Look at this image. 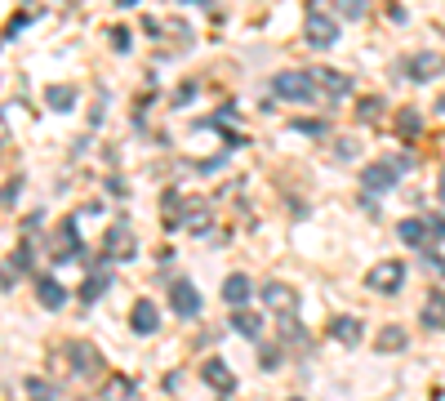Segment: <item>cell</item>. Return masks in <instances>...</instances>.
<instances>
[{
    "label": "cell",
    "instance_id": "6da1fadb",
    "mask_svg": "<svg viewBox=\"0 0 445 401\" xmlns=\"http://www.w3.org/2000/svg\"><path fill=\"white\" fill-rule=\"evenodd\" d=\"M272 94L285 98V103H312V98H317V76L312 72H276Z\"/></svg>",
    "mask_w": 445,
    "mask_h": 401
},
{
    "label": "cell",
    "instance_id": "7a4b0ae2",
    "mask_svg": "<svg viewBox=\"0 0 445 401\" xmlns=\"http://www.w3.org/2000/svg\"><path fill=\"white\" fill-rule=\"evenodd\" d=\"M263 304H268L276 316H294V308H299V290L285 286V281H263Z\"/></svg>",
    "mask_w": 445,
    "mask_h": 401
},
{
    "label": "cell",
    "instance_id": "3957f363",
    "mask_svg": "<svg viewBox=\"0 0 445 401\" xmlns=\"http://www.w3.org/2000/svg\"><path fill=\"white\" fill-rule=\"evenodd\" d=\"M170 308L178 316H196L201 312V290H196L187 277H170Z\"/></svg>",
    "mask_w": 445,
    "mask_h": 401
},
{
    "label": "cell",
    "instance_id": "277c9868",
    "mask_svg": "<svg viewBox=\"0 0 445 401\" xmlns=\"http://www.w3.org/2000/svg\"><path fill=\"white\" fill-rule=\"evenodd\" d=\"M303 41L312 49H329L339 41V23L334 18H325V14H307V23H303Z\"/></svg>",
    "mask_w": 445,
    "mask_h": 401
},
{
    "label": "cell",
    "instance_id": "5b68a950",
    "mask_svg": "<svg viewBox=\"0 0 445 401\" xmlns=\"http://www.w3.org/2000/svg\"><path fill=\"white\" fill-rule=\"evenodd\" d=\"M103 259L107 263H121V259H134V237H129V228L116 223L107 232V241H103Z\"/></svg>",
    "mask_w": 445,
    "mask_h": 401
},
{
    "label": "cell",
    "instance_id": "8992f818",
    "mask_svg": "<svg viewBox=\"0 0 445 401\" xmlns=\"http://www.w3.org/2000/svg\"><path fill=\"white\" fill-rule=\"evenodd\" d=\"M401 281H405V267H401V263H378L374 272H370V290H378V294H397Z\"/></svg>",
    "mask_w": 445,
    "mask_h": 401
},
{
    "label": "cell",
    "instance_id": "52a82bcc",
    "mask_svg": "<svg viewBox=\"0 0 445 401\" xmlns=\"http://www.w3.org/2000/svg\"><path fill=\"white\" fill-rule=\"evenodd\" d=\"M49 255H54V263H67V259H76L80 255V237H76V219H67L58 228V237H54V245H49Z\"/></svg>",
    "mask_w": 445,
    "mask_h": 401
},
{
    "label": "cell",
    "instance_id": "ba28073f",
    "mask_svg": "<svg viewBox=\"0 0 445 401\" xmlns=\"http://www.w3.org/2000/svg\"><path fill=\"white\" fill-rule=\"evenodd\" d=\"M397 237L410 245V250H432L436 241H432V228H427V219H405L401 228H397Z\"/></svg>",
    "mask_w": 445,
    "mask_h": 401
},
{
    "label": "cell",
    "instance_id": "9c48e42d",
    "mask_svg": "<svg viewBox=\"0 0 445 401\" xmlns=\"http://www.w3.org/2000/svg\"><path fill=\"white\" fill-rule=\"evenodd\" d=\"M401 178V170H397V161H383V165H370L366 174H361V183H366V192H388L392 183Z\"/></svg>",
    "mask_w": 445,
    "mask_h": 401
},
{
    "label": "cell",
    "instance_id": "30bf717a",
    "mask_svg": "<svg viewBox=\"0 0 445 401\" xmlns=\"http://www.w3.org/2000/svg\"><path fill=\"white\" fill-rule=\"evenodd\" d=\"M201 375H205V383H209V388H219V392H232V388H236V375L227 370V361H219V357H209Z\"/></svg>",
    "mask_w": 445,
    "mask_h": 401
},
{
    "label": "cell",
    "instance_id": "8fae6325",
    "mask_svg": "<svg viewBox=\"0 0 445 401\" xmlns=\"http://www.w3.org/2000/svg\"><path fill=\"white\" fill-rule=\"evenodd\" d=\"M67 357H72V365H76V375H98V370H103V357H98L89 343H72Z\"/></svg>",
    "mask_w": 445,
    "mask_h": 401
},
{
    "label": "cell",
    "instance_id": "7c38bea8",
    "mask_svg": "<svg viewBox=\"0 0 445 401\" xmlns=\"http://www.w3.org/2000/svg\"><path fill=\"white\" fill-rule=\"evenodd\" d=\"M129 326H134L138 334H156V330H160V308H156V304H134V312H129Z\"/></svg>",
    "mask_w": 445,
    "mask_h": 401
},
{
    "label": "cell",
    "instance_id": "4fadbf2b",
    "mask_svg": "<svg viewBox=\"0 0 445 401\" xmlns=\"http://www.w3.org/2000/svg\"><path fill=\"white\" fill-rule=\"evenodd\" d=\"M441 72V58L436 54H414V58H405V76L410 80H432Z\"/></svg>",
    "mask_w": 445,
    "mask_h": 401
},
{
    "label": "cell",
    "instance_id": "5bb4252c",
    "mask_svg": "<svg viewBox=\"0 0 445 401\" xmlns=\"http://www.w3.org/2000/svg\"><path fill=\"white\" fill-rule=\"evenodd\" d=\"M232 330L245 334V339H258V330H263V316L254 308H232Z\"/></svg>",
    "mask_w": 445,
    "mask_h": 401
},
{
    "label": "cell",
    "instance_id": "9a60e30c",
    "mask_svg": "<svg viewBox=\"0 0 445 401\" xmlns=\"http://www.w3.org/2000/svg\"><path fill=\"white\" fill-rule=\"evenodd\" d=\"M250 277H241V272H232V277H227L223 281V299H227V304H232V308H245V299H250Z\"/></svg>",
    "mask_w": 445,
    "mask_h": 401
},
{
    "label": "cell",
    "instance_id": "2e32d148",
    "mask_svg": "<svg viewBox=\"0 0 445 401\" xmlns=\"http://www.w3.org/2000/svg\"><path fill=\"white\" fill-rule=\"evenodd\" d=\"M36 299L45 308H62V304H67V290H62L54 277H36Z\"/></svg>",
    "mask_w": 445,
    "mask_h": 401
},
{
    "label": "cell",
    "instance_id": "e0dca14e",
    "mask_svg": "<svg viewBox=\"0 0 445 401\" xmlns=\"http://www.w3.org/2000/svg\"><path fill=\"white\" fill-rule=\"evenodd\" d=\"M317 85H325L334 98H343V94H352V76H343V72H329V67H317Z\"/></svg>",
    "mask_w": 445,
    "mask_h": 401
},
{
    "label": "cell",
    "instance_id": "ac0fdd59",
    "mask_svg": "<svg viewBox=\"0 0 445 401\" xmlns=\"http://www.w3.org/2000/svg\"><path fill=\"white\" fill-rule=\"evenodd\" d=\"M329 334H334V339H343V343H361V321L356 316H334V321H329Z\"/></svg>",
    "mask_w": 445,
    "mask_h": 401
},
{
    "label": "cell",
    "instance_id": "d6986e66",
    "mask_svg": "<svg viewBox=\"0 0 445 401\" xmlns=\"http://www.w3.org/2000/svg\"><path fill=\"white\" fill-rule=\"evenodd\" d=\"M107 286H111V272H107V267H98L94 277H85V286H80V299H85V304H94V299H103V294H107Z\"/></svg>",
    "mask_w": 445,
    "mask_h": 401
},
{
    "label": "cell",
    "instance_id": "ffe728a7",
    "mask_svg": "<svg viewBox=\"0 0 445 401\" xmlns=\"http://www.w3.org/2000/svg\"><path fill=\"white\" fill-rule=\"evenodd\" d=\"M423 326H427V330H445V299H441V294H432V299L423 304Z\"/></svg>",
    "mask_w": 445,
    "mask_h": 401
},
{
    "label": "cell",
    "instance_id": "44dd1931",
    "mask_svg": "<svg viewBox=\"0 0 445 401\" xmlns=\"http://www.w3.org/2000/svg\"><path fill=\"white\" fill-rule=\"evenodd\" d=\"M45 103L54 107V112H72V107H76V90H72V85H54V90L45 94Z\"/></svg>",
    "mask_w": 445,
    "mask_h": 401
},
{
    "label": "cell",
    "instance_id": "7402d4cb",
    "mask_svg": "<svg viewBox=\"0 0 445 401\" xmlns=\"http://www.w3.org/2000/svg\"><path fill=\"white\" fill-rule=\"evenodd\" d=\"M378 348H383V353H401V348H405V330L401 326H388L383 334H378Z\"/></svg>",
    "mask_w": 445,
    "mask_h": 401
},
{
    "label": "cell",
    "instance_id": "603a6c76",
    "mask_svg": "<svg viewBox=\"0 0 445 401\" xmlns=\"http://www.w3.org/2000/svg\"><path fill=\"white\" fill-rule=\"evenodd\" d=\"M5 267H9V272H18V277H23V272H31V245L23 241V245L9 255V263H5Z\"/></svg>",
    "mask_w": 445,
    "mask_h": 401
},
{
    "label": "cell",
    "instance_id": "cb8c5ba5",
    "mask_svg": "<svg viewBox=\"0 0 445 401\" xmlns=\"http://www.w3.org/2000/svg\"><path fill=\"white\" fill-rule=\"evenodd\" d=\"M27 397L31 401H54L58 388H54V383H45V379H27Z\"/></svg>",
    "mask_w": 445,
    "mask_h": 401
},
{
    "label": "cell",
    "instance_id": "d4e9b609",
    "mask_svg": "<svg viewBox=\"0 0 445 401\" xmlns=\"http://www.w3.org/2000/svg\"><path fill=\"white\" fill-rule=\"evenodd\" d=\"M281 334H285V343H290V348H303V343H307V330L294 326V316H281Z\"/></svg>",
    "mask_w": 445,
    "mask_h": 401
},
{
    "label": "cell",
    "instance_id": "484cf974",
    "mask_svg": "<svg viewBox=\"0 0 445 401\" xmlns=\"http://www.w3.org/2000/svg\"><path fill=\"white\" fill-rule=\"evenodd\" d=\"M419 125H423V121H419V112H401V116H397V134H401V139H414Z\"/></svg>",
    "mask_w": 445,
    "mask_h": 401
},
{
    "label": "cell",
    "instance_id": "4316f807",
    "mask_svg": "<svg viewBox=\"0 0 445 401\" xmlns=\"http://www.w3.org/2000/svg\"><path fill=\"white\" fill-rule=\"evenodd\" d=\"M160 205H165V219H170V223H178V219H183V196H178V192H165V200H160Z\"/></svg>",
    "mask_w": 445,
    "mask_h": 401
},
{
    "label": "cell",
    "instance_id": "83f0119b",
    "mask_svg": "<svg viewBox=\"0 0 445 401\" xmlns=\"http://www.w3.org/2000/svg\"><path fill=\"white\" fill-rule=\"evenodd\" d=\"M134 397V379H116V383H107V401H129Z\"/></svg>",
    "mask_w": 445,
    "mask_h": 401
},
{
    "label": "cell",
    "instance_id": "f1b7e54d",
    "mask_svg": "<svg viewBox=\"0 0 445 401\" xmlns=\"http://www.w3.org/2000/svg\"><path fill=\"white\" fill-rule=\"evenodd\" d=\"M187 228H192V232H209V214H205V210H192V214H187Z\"/></svg>",
    "mask_w": 445,
    "mask_h": 401
},
{
    "label": "cell",
    "instance_id": "f546056e",
    "mask_svg": "<svg viewBox=\"0 0 445 401\" xmlns=\"http://www.w3.org/2000/svg\"><path fill=\"white\" fill-rule=\"evenodd\" d=\"M258 365H263V370H276V365H281V353H276V348H263V353H258Z\"/></svg>",
    "mask_w": 445,
    "mask_h": 401
},
{
    "label": "cell",
    "instance_id": "4dcf8cb0",
    "mask_svg": "<svg viewBox=\"0 0 445 401\" xmlns=\"http://www.w3.org/2000/svg\"><path fill=\"white\" fill-rule=\"evenodd\" d=\"M18 192H23V178H9V183H5V205H9V210L18 205Z\"/></svg>",
    "mask_w": 445,
    "mask_h": 401
},
{
    "label": "cell",
    "instance_id": "1f68e13d",
    "mask_svg": "<svg viewBox=\"0 0 445 401\" xmlns=\"http://www.w3.org/2000/svg\"><path fill=\"white\" fill-rule=\"evenodd\" d=\"M294 129H299V134H312V139H317V134H325L329 125H325V121H294Z\"/></svg>",
    "mask_w": 445,
    "mask_h": 401
},
{
    "label": "cell",
    "instance_id": "d6a6232c",
    "mask_svg": "<svg viewBox=\"0 0 445 401\" xmlns=\"http://www.w3.org/2000/svg\"><path fill=\"white\" fill-rule=\"evenodd\" d=\"M427 228H432V241L441 245L445 241V219H441V214H427Z\"/></svg>",
    "mask_w": 445,
    "mask_h": 401
},
{
    "label": "cell",
    "instance_id": "836d02e7",
    "mask_svg": "<svg viewBox=\"0 0 445 401\" xmlns=\"http://www.w3.org/2000/svg\"><path fill=\"white\" fill-rule=\"evenodd\" d=\"M339 14H343V18H356V14H361V0H339Z\"/></svg>",
    "mask_w": 445,
    "mask_h": 401
},
{
    "label": "cell",
    "instance_id": "e575fe53",
    "mask_svg": "<svg viewBox=\"0 0 445 401\" xmlns=\"http://www.w3.org/2000/svg\"><path fill=\"white\" fill-rule=\"evenodd\" d=\"M339 156H343V161H352V156H356V143H352V139H343V143H339Z\"/></svg>",
    "mask_w": 445,
    "mask_h": 401
},
{
    "label": "cell",
    "instance_id": "d590c367",
    "mask_svg": "<svg viewBox=\"0 0 445 401\" xmlns=\"http://www.w3.org/2000/svg\"><path fill=\"white\" fill-rule=\"evenodd\" d=\"M23 27H27V18H23V14H18V18H13V23H9V31H5V36L13 41V36H18V31H23Z\"/></svg>",
    "mask_w": 445,
    "mask_h": 401
},
{
    "label": "cell",
    "instance_id": "8d00e7d4",
    "mask_svg": "<svg viewBox=\"0 0 445 401\" xmlns=\"http://www.w3.org/2000/svg\"><path fill=\"white\" fill-rule=\"evenodd\" d=\"M121 5H138V0H121Z\"/></svg>",
    "mask_w": 445,
    "mask_h": 401
},
{
    "label": "cell",
    "instance_id": "74e56055",
    "mask_svg": "<svg viewBox=\"0 0 445 401\" xmlns=\"http://www.w3.org/2000/svg\"><path fill=\"white\" fill-rule=\"evenodd\" d=\"M441 188H445V170H441Z\"/></svg>",
    "mask_w": 445,
    "mask_h": 401
},
{
    "label": "cell",
    "instance_id": "f35d334b",
    "mask_svg": "<svg viewBox=\"0 0 445 401\" xmlns=\"http://www.w3.org/2000/svg\"><path fill=\"white\" fill-rule=\"evenodd\" d=\"M441 112H445V98H441Z\"/></svg>",
    "mask_w": 445,
    "mask_h": 401
},
{
    "label": "cell",
    "instance_id": "ab89813d",
    "mask_svg": "<svg viewBox=\"0 0 445 401\" xmlns=\"http://www.w3.org/2000/svg\"><path fill=\"white\" fill-rule=\"evenodd\" d=\"M441 200H445V188H441Z\"/></svg>",
    "mask_w": 445,
    "mask_h": 401
},
{
    "label": "cell",
    "instance_id": "60d3db41",
    "mask_svg": "<svg viewBox=\"0 0 445 401\" xmlns=\"http://www.w3.org/2000/svg\"><path fill=\"white\" fill-rule=\"evenodd\" d=\"M290 401H299V397H290Z\"/></svg>",
    "mask_w": 445,
    "mask_h": 401
}]
</instances>
